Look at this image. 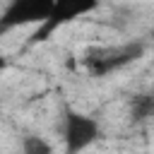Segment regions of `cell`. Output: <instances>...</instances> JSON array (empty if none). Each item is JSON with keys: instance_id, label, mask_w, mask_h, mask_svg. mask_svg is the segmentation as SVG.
Returning a JSON list of instances; mask_svg holds the SVG:
<instances>
[{"instance_id": "cell-2", "label": "cell", "mask_w": 154, "mask_h": 154, "mask_svg": "<svg viewBox=\"0 0 154 154\" xmlns=\"http://www.w3.org/2000/svg\"><path fill=\"white\" fill-rule=\"evenodd\" d=\"M63 140H65V154H82L87 147L101 140V125L94 116L67 108L63 118Z\"/></svg>"}, {"instance_id": "cell-1", "label": "cell", "mask_w": 154, "mask_h": 154, "mask_svg": "<svg viewBox=\"0 0 154 154\" xmlns=\"http://www.w3.org/2000/svg\"><path fill=\"white\" fill-rule=\"evenodd\" d=\"M144 51H147V46L142 41H128V43H118V46L91 48L84 53L82 63L91 77H106V75L140 60L144 55Z\"/></svg>"}, {"instance_id": "cell-4", "label": "cell", "mask_w": 154, "mask_h": 154, "mask_svg": "<svg viewBox=\"0 0 154 154\" xmlns=\"http://www.w3.org/2000/svg\"><path fill=\"white\" fill-rule=\"evenodd\" d=\"M96 5L94 2H55V10H53V14L48 17V22H43L41 24V29L36 31V41H43V38H48L51 34H53V29L55 26H60V24H65V22H70V19H77L79 14H87V12H91Z\"/></svg>"}, {"instance_id": "cell-6", "label": "cell", "mask_w": 154, "mask_h": 154, "mask_svg": "<svg viewBox=\"0 0 154 154\" xmlns=\"http://www.w3.org/2000/svg\"><path fill=\"white\" fill-rule=\"evenodd\" d=\"M22 154H53V144L41 135H24L22 137Z\"/></svg>"}, {"instance_id": "cell-5", "label": "cell", "mask_w": 154, "mask_h": 154, "mask_svg": "<svg viewBox=\"0 0 154 154\" xmlns=\"http://www.w3.org/2000/svg\"><path fill=\"white\" fill-rule=\"evenodd\" d=\"M128 118L132 125H142L154 118V91L132 94L128 101Z\"/></svg>"}, {"instance_id": "cell-3", "label": "cell", "mask_w": 154, "mask_h": 154, "mask_svg": "<svg viewBox=\"0 0 154 154\" xmlns=\"http://www.w3.org/2000/svg\"><path fill=\"white\" fill-rule=\"evenodd\" d=\"M55 2H46V0H24V2H12L7 7V12L2 14V31L12 29V26H22V24H31V22H48V17L53 14Z\"/></svg>"}]
</instances>
